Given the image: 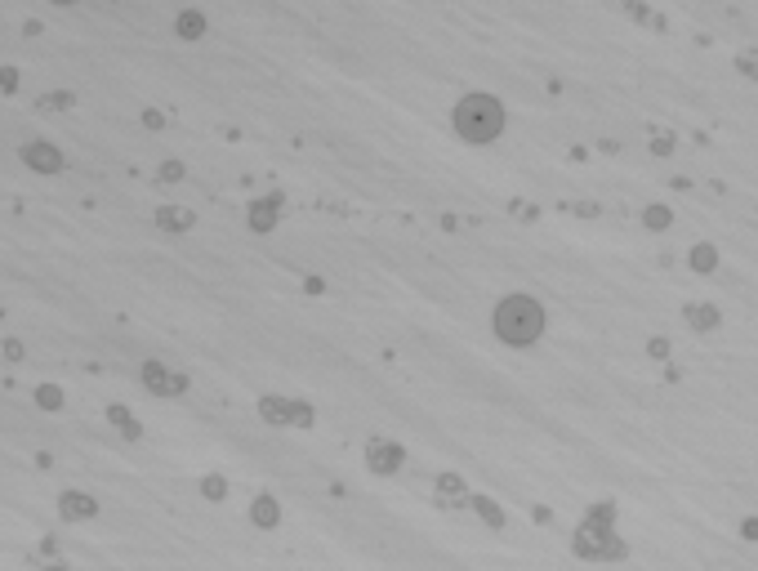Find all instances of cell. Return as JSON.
I'll use <instances>...</instances> for the list:
<instances>
[{"instance_id": "obj_1", "label": "cell", "mask_w": 758, "mask_h": 571, "mask_svg": "<svg viewBox=\"0 0 758 571\" xmlns=\"http://www.w3.org/2000/svg\"><path fill=\"white\" fill-rule=\"evenodd\" d=\"M495 335L504 344H513V348H522V344H535L540 340V330H544V308L535 304L531 295H509V299H500L495 304Z\"/></svg>"}, {"instance_id": "obj_2", "label": "cell", "mask_w": 758, "mask_h": 571, "mask_svg": "<svg viewBox=\"0 0 758 571\" xmlns=\"http://www.w3.org/2000/svg\"><path fill=\"white\" fill-rule=\"evenodd\" d=\"M455 130H460L464 143H495L504 130V108L491 94H468L455 108Z\"/></svg>"}, {"instance_id": "obj_3", "label": "cell", "mask_w": 758, "mask_h": 571, "mask_svg": "<svg viewBox=\"0 0 758 571\" xmlns=\"http://www.w3.org/2000/svg\"><path fill=\"white\" fill-rule=\"evenodd\" d=\"M259 415L277 429H312V407L303 402H285V397H263L259 402Z\"/></svg>"}, {"instance_id": "obj_4", "label": "cell", "mask_w": 758, "mask_h": 571, "mask_svg": "<svg viewBox=\"0 0 758 571\" xmlns=\"http://www.w3.org/2000/svg\"><path fill=\"white\" fill-rule=\"evenodd\" d=\"M143 384L152 393H165V397L188 393V375H179V371H170V366H161V362H143Z\"/></svg>"}, {"instance_id": "obj_5", "label": "cell", "mask_w": 758, "mask_h": 571, "mask_svg": "<svg viewBox=\"0 0 758 571\" xmlns=\"http://www.w3.org/2000/svg\"><path fill=\"white\" fill-rule=\"evenodd\" d=\"M576 549L584 553V558H620V553H625V545H620V540H606L602 527H584L580 540H576Z\"/></svg>"}, {"instance_id": "obj_6", "label": "cell", "mask_w": 758, "mask_h": 571, "mask_svg": "<svg viewBox=\"0 0 758 571\" xmlns=\"http://www.w3.org/2000/svg\"><path fill=\"white\" fill-rule=\"evenodd\" d=\"M366 460H370V468H375V473H397L401 464H406V451H401L397 442H370L366 446Z\"/></svg>"}, {"instance_id": "obj_7", "label": "cell", "mask_w": 758, "mask_h": 571, "mask_svg": "<svg viewBox=\"0 0 758 571\" xmlns=\"http://www.w3.org/2000/svg\"><path fill=\"white\" fill-rule=\"evenodd\" d=\"M23 161L36 174H58L63 170V152H58V147H49V143H27L23 147Z\"/></svg>"}, {"instance_id": "obj_8", "label": "cell", "mask_w": 758, "mask_h": 571, "mask_svg": "<svg viewBox=\"0 0 758 571\" xmlns=\"http://www.w3.org/2000/svg\"><path fill=\"white\" fill-rule=\"evenodd\" d=\"M58 513H63V518H72V523H80V518H94L98 505H94L85 491H63V496H58Z\"/></svg>"}, {"instance_id": "obj_9", "label": "cell", "mask_w": 758, "mask_h": 571, "mask_svg": "<svg viewBox=\"0 0 758 571\" xmlns=\"http://www.w3.org/2000/svg\"><path fill=\"white\" fill-rule=\"evenodd\" d=\"M277 219H281V197H263V201L250 206V228L255 232H268Z\"/></svg>"}, {"instance_id": "obj_10", "label": "cell", "mask_w": 758, "mask_h": 571, "mask_svg": "<svg viewBox=\"0 0 758 571\" xmlns=\"http://www.w3.org/2000/svg\"><path fill=\"white\" fill-rule=\"evenodd\" d=\"M174 31L183 41H201V36H206V14H201V9H183L174 19Z\"/></svg>"}, {"instance_id": "obj_11", "label": "cell", "mask_w": 758, "mask_h": 571, "mask_svg": "<svg viewBox=\"0 0 758 571\" xmlns=\"http://www.w3.org/2000/svg\"><path fill=\"white\" fill-rule=\"evenodd\" d=\"M157 224L170 228V232H188V228L196 224V214L183 210V206H165V210H157Z\"/></svg>"}, {"instance_id": "obj_12", "label": "cell", "mask_w": 758, "mask_h": 571, "mask_svg": "<svg viewBox=\"0 0 758 571\" xmlns=\"http://www.w3.org/2000/svg\"><path fill=\"white\" fill-rule=\"evenodd\" d=\"M107 419H112V424L125 433V438H139V433H143V429H139V419H134L125 407H107Z\"/></svg>"}, {"instance_id": "obj_13", "label": "cell", "mask_w": 758, "mask_h": 571, "mask_svg": "<svg viewBox=\"0 0 758 571\" xmlns=\"http://www.w3.org/2000/svg\"><path fill=\"white\" fill-rule=\"evenodd\" d=\"M277 518H281L277 500H273V496H259V500H255V523H259V527H277Z\"/></svg>"}, {"instance_id": "obj_14", "label": "cell", "mask_w": 758, "mask_h": 571, "mask_svg": "<svg viewBox=\"0 0 758 571\" xmlns=\"http://www.w3.org/2000/svg\"><path fill=\"white\" fill-rule=\"evenodd\" d=\"M687 322H692L696 330H714V326H718V313H714L710 304H705V308H700V304H692V308H687Z\"/></svg>"}, {"instance_id": "obj_15", "label": "cell", "mask_w": 758, "mask_h": 571, "mask_svg": "<svg viewBox=\"0 0 758 571\" xmlns=\"http://www.w3.org/2000/svg\"><path fill=\"white\" fill-rule=\"evenodd\" d=\"M714 263H718L714 246H696L692 250V268H696V273H714Z\"/></svg>"}, {"instance_id": "obj_16", "label": "cell", "mask_w": 758, "mask_h": 571, "mask_svg": "<svg viewBox=\"0 0 758 571\" xmlns=\"http://www.w3.org/2000/svg\"><path fill=\"white\" fill-rule=\"evenodd\" d=\"M643 219H647V228H669V224H673V214H669V206H647V210H643Z\"/></svg>"}, {"instance_id": "obj_17", "label": "cell", "mask_w": 758, "mask_h": 571, "mask_svg": "<svg viewBox=\"0 0 758 571\" xmlns=\"http://www.w3.org/2000/svg\"><path fill=\"white\" fill-rule=\"evenodd\" d=\"M36 402H41L45 411H58V407H63V393L54 389V384H41V389H36Z\"/></svg>"}, {"instance_id": "obj_18", "label": "cell", "mask_w": 758, "mask_h": 571, "mask_svg": "<svg viewBox=\"0 0 758 571\" xmlns=\"http://www.w3.org/2000/svg\"><path fill=\"white\" fill-rule=\"evenodd\" d=\"M473 509H478V513H482V518H486V523H491V527H500V523H504V513H500V509L491 505V500H482V496L473 500Z\"/></svg>"}, {"instance_id": "obj_19", "label": "cell", "mask_w": 758, "mask_h": 571, "mask_svg": "<svg viewBox=\"0 0 758 571\" xmlns=\"http://www.w3.org/2000/svg\"><path fill=\"white\" fill-rule=\"evenodd\" d=\"M437 491H442V496H464V482L455 473H442V478H437Z\"/></svg>"}, {"instance_id": "obj_20", "label": "cell", "mask_w": 758, "mask_h": 571, "mask_svg": "<svg viewBox=\"0 0 758 571\" xmlns=\"http://www.w3.org/2000/svg\"><path fill=\"white\" fill-rule=\"evenodd\" d=\"M41 108H45V112H63V108H72V94H45Z\"/></svg>"}, {"instance_id": "obj_21", "label": "cell", "mask_w": 758, "mask_h": 571, "mask_svg": "<svg viewBox=\"0 0 758 571\" xmlns=\"http://www.w3.org/2000/svg\"><path fill=\"white\" fill-rule=\"evenodd\" d=\"M19 90V72L14 67H0V94H14Z\"/></svg>"}, {"instance_id": "obj_22", "label": "cell", "mask_w": 758, "mask_h": 571, "mask_svg": "<svg viewBox=\"0 0 758 571\" xmlns=\"http://www.w3.org/2000/svg\"><path fill=\"white\" fill-rule=\"evenodd\" d=\"M201 491H206L210 500H223V491H228V486H223V478H206V482H201Z\"/></svg>"}, {"instance_id": "obj_23", "label": "cell", "mask_w": 758, "mask_h": 571, "mask_svg": "<svg viewBox=\"0 0 758 571\" xmlns=\"http://www.w3.org/2000/svg\"><path fill=\"white\" fill-rule=\"evenodd\" d=\"M161 179H165V183H179V179H183V165H179V161H165V165H161Z\"/></svg>"}, {"instance_id": "obj_24", "label": "cell", "mask_w": 758, "mask_h": 571, "mask_svg": "<svg viewBox=\"0 0 758 571\" xmlns=\"http://www.w3.org/2000/svg\"><path fill=\"white\" fill-rule=\"evenodd\" d=\"M5 357L9 362H23V344L19 340H5Z\"/></svg>"}, {"instance_id": "obj_25", "label": "cell", "mask_w": 758, "mask_h": 571, "mask_svg": "<svg viewBox=\"0 0 758 571\" xmlns=\"http://www.w3.org/2000/svg\"><path fill=\"white\" fill-rule=\"evenodd\" d=\"M647 352H651V357H669V340H651Z\"/></svg>"}, {"instance_id": "obj_26", "label": "cell", "mask_w": 758, "mask_h": 571, "mask_svg": "<svg viewBox=\"0 0 758 571\" xmlns=\"http://www.w3.org/2000/svg\"><path fill=\"white\" fill-rule=\"evenodd\" d=\"M143 125H147V130H161L165 116H161V112H143Z\"/></svg>"}, {"instance_id": "obj_27", "label": "cell", "mask_w": 758, "mask_h": 571, "mask_svg": "<svg viewBox=\"0 0 758 571\" xmlns=\"http://www.w3.org/2000/svg\"><path fill=\"white\" fill-rule=\"evenodd\" d=\"M745 535H749V540H758V518H749V523H745Z\"/></svg>"}]
</instances>
